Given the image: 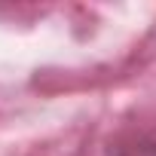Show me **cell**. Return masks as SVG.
<instances>
[{"label": "cell", "instance_id": "6da1fadb", "mask_svg": "<svg viewBox=\"0 0 156 156\" xmlns=\"http://www.w3.org/2000/svg\"><path fill=\"white\" fill-rule=\"evenodd\" d=\"M122 156H156V141H141V144L129 147Z\"/></svg>", "mask_w": 156, "mask_h": 156}]
</instances>
